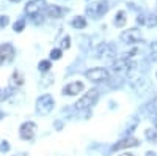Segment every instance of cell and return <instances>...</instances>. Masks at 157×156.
Returning a JSON list of instances; mask_svg holds the SVG:
<instances>
[{"label": "cell", "instance_id": "20", "mask_svg": "<svg viewBox=\"0 0 157 156\" xmlns=\"http://www.w3.org/2000/svg\"><path fill=\"white\" fill-rule=\"evenodd\" d=\"M145 136L148 137V140H157V133L154 131V129H146Z\"/></svg>", "mask_w": 157, "mask_h": 156}, {"label": "cell", "instance_id": "15", "mask_svg": "<svg viewBox=\"0 0 157 156\" xmlns=\"http://www.w3.org/2000/svg\"><path fill=\"white\" fill-rule=\"evenodd\" d=\"M22 84H24L22 74L19 71H14V73H13V76H11V79H10V85L11 87H21Z\"/></svg>", "mask_w": 157, "mask_h": 156}, {"label": "cell", "instance_id": "26", "mask_svg": "<svg viewBox=\"0 0 157 156\" xmlns=\"http://www.w3.org/2000/svg\"><path fill=\"white\" fill-rule=\"evenodd\" d=\"M10 150V145H8V142L3 140L2 144H0V151H8Z\"/></svg>", "mask_w": 157, "mask_h": 156}, {"label": "cell", "instance_id": "18", "mask_svg": "<svg viewBox=\"0 0 157 156\" xmlns=\"http://www.w3.org/2000/svg\"><path fill=\"white\" fill-rule=\"evenodd\" d=\"M50 68H52V65H50L49 60H41V62H39V65H38V70L41 71V73H47Z\"/></svg>", "mask_w": 157, "mask_h": 156}, {"label": "cell", "instance_id": "30", "mask_svg": "<svg viewBox=\"0 0 157 156\" xmlns=\"http://www.w3.org/2000/svg\"><path fill=\"white\" fill-rule=\"evenodd\" d=\"M120 156H134L132 153H123V154H120Z\"/></svg>", "mask_w": 157, "mask_h": 156}, {"label": "cell", "instance_id": "24", "mask_svg": "<svg viewBox=\"0 0 157 156\" xmlns=\"http://www.w3.org/2000/svg\"><path fill=\"white\" fill-rule=\"evenodd\" d=\"M69 43H71V38L69 36H64L63 40H61V49H69V46H71Z\"/></svg>", "mask_w": 157, "mask_h": 156}, {"label": "cell", "instance_id": "4", "mask_svg": "<svg viewBox=\"0 0 157 156\" xmlns=\"http://www.w3.org/2000/svg\"><path fill=\"white\" fill-rule=\"evenodd\" d=\"M55 106V99L52 95L46 93V95H41L38 99H36V112L41 114V115H47L52 112Z\"/></svg>", "mask_w": 157, "mask_h": 156}, {"label": "cell", "instance_id": "16", "mask_svg": "<svg viewBox=\"0 0 157 156\" xmlns=\"http://www.w3.org/2000/svg\"><path fill=\"white\" fill-rule=\"evenodd\" d=\"M127 18H126V13L124 11H118L116 16H115V25L116 27H124Z\"/></svg>", "mask_w": 157, "mask_h": 156}, {"label": "cell", "instance_id": "7", "mask_svg": "<svg viewBox=\"0 0 157 156\" xmlns=\"http://www.w3.org/2000/svg\"><path fill=\"white\" fill-rule=\"evenodd\" d=\"M85 77L91 82H102L109 79V71L105 68H91L85 73Z\"/></svg>", "mask_w": 157, "mask_h": 156}, {"label": "cell", "instance_id": "6", "mask_svg": "<svg viewBox=\"0 0 157 156\" xmlns=\"http://www.w3.org/2000/svg\"><path fill=\"white\" fill-rule=\"evenodd\" d=\"M134 70H137V63L132 62L130 58L121 57V58H118L113 63V71L115 73H127L129 74L130 71H134Z\"/></svg>", "mask_w": 157, "mask_h": 156}, {"label": "cell", "instance_id": "12", "mask_svg": "<svg viewBox=\"0 0 157 156\" xmlns=\"http://www.w3.org/2000/svg\"><path fill=\"white\" fill-rule=\"evenodd\" d=\"M63 95H68V96H75V95H78V93H82L83 92V84L82 82H71V84H68V85H64L63 87Z\"/></svg>", "mask_w": 157, "mask_h": 156}, {"label": "cell", "instance_id": "27", "mask_svg": "<svg viewBox=\"0 0 157 156\" xmlns=\"http://www.w3.org/2000/svg\"><path fill=\"white\" fill-rule=\"evenodd\" d=\"M52 79H54V77H52L50 74H49V76H46L44 79H43V81H44V82H43V85H44V87H47V85L50 84V81H52Z\"/></svg>", "mask_w": 157, "mask_h": 156}, {"label": "cell", "instance_id": "8", "mask_svg": "<svg viewBox=\"0 0 157 156\" xmlns=\"http://www.w3.org/2000/svg\"><path fill=\"white\" fill-rule=\"evenodd\" d=\"M46 10V0H32L25 6V13L30 18H38Z\"/></svg>", "mask_w": 157, "mask_h": 156}, {"label": "cell", "instance_id": "14", "mask_svg": "<svg viewBox=\"0 0 157 156\" xmlns=\"http://www.w3.org/2000/svg\"><path fill=\"white\" fill-rule=\"evenodd\" d=\"M46 11H47V16L52 18V19H58V18H61V14H63V10L58 8L57 5L46 6Z\"/></svg>", "mask_w": 157, "mask_h": 156}, {"label": "cell", "instance_id": "11", "mask_svg": "<svg viewBox=\"0 0 157 156\" xmlns=\"http://www.w3.org/2000/svg\"><path fill=\"white\" fill-rule=\"evenodd\" d=\"M35 134H36V125L33 122H25L19 128V136L24 140H32L35 137Z\"/></svg>", "mask_w": 157, "mask_h": 156}, {"label": "cell", "instance_id": "17", "mask_svg": "<svg viewBox=\"0 0 157 156\" xmlns=\"http://www.w3.org/2000/svg\"><path fill=\"white\" fill-rule=\"evenodd\" d=\"M72 27L74 29H85L86 27V19L82 16H77L72 19Z\"/></svg>", "mask_w": 157, "mask_h": 156}, {"label": "cell", "instance_id": "19", "mask_svg": "<svg viewBox=\"0 0 157 156\" xmlns=\"http://www.w3.org/2000/svg\"><path fill=\"white\" fill-rule=\"evenodd\" d=\"M24 27H25V19H19V21L14 22V25H13V30L19 33V32L24 30Z\"/></svg>", "mask_w": 157, "mask_h": 156}, {"label": "cell", "instance_id": "23", "mask_svg": "<svg viewBox=\"0 0 157 156\" xmlns=\"http://www.w3.org/2000/svg\"><path fill=\"white\" fill-rule=\"evenodd\" d=\"M10 92H11L10 88H6V90H2V88H0V101H5V99L11 95Z\"/></svg>", "mask_w": 157, "mask_h": 156}, {"label": "cell", "instance_id": "10", "mask_svg": "<svg viewBox=\"0 0 157 156\" xmlns=\"http://www.w3.org/2000/svg\"><path fill=\"white\" fill-rule=\"evenodd\" d=\"M13 58H14V47H13V44L5 43L0 46V66L10 63Z\"/></svg>", "mask_w": 157, "mask_h": 156}, {"label": "cell", "instance_id": "33", "mask_svg": "<svg viewBox=\"0 0 157 156\" xmlns=\"http://www.w3.org/2000/svg\"><path fill=\"white\" fill-rule=\"evenodd\" d=\"M11 2H19V0H11Z\"/></svg>", "mask_w": 157, "mask_h": 156}, {"label": "cell", "instance_id": "2", "mask_svg": "<svg viewBox=\"0 0 157 156\" xmlns=\"http://www.w3.org/2000/svg\"><path fill=\"white\" fill-rule=\"evenodd\" d=\"M98 99H99V92H98L96 88H93V90H90V92H86V93L82 95V98L75 102V109L77 110L91 109L98 102Z\"/></svg>", "mask_w": 157, "mask_h": 156}, {"label": "cell", "instance_id": "32", "mask_svg": "<svg viewBox=\"0 0 157 156\" xmlns=\"http://www.w3.org/2000/svg\"><path fill=\"white\" fill-rule=\"evenodd\" d=\"M3 118V112H0V120H2Z\"/></svg>", "mask_w": 157, "mask_h": 156}, {"label": "cell", "instance_id": "13", "mask_svg": "<svg viewBox=\"0 0 157 156\" xmlns=\"http://www.w3.org/2000/svg\"><path fill=\"white\" fill-rule=\"evenodd\" d=\"M138 145V139L135 137H126L123 140H120L118 144L113 145V150H124V148H132Z\"/></svg>", "mask_w": 157, "mask_h": 156}, {"label": "cell", "instance_id": "29", "mask_svg": "<svg viewBox=\"0 0 157 156\" xmlns=\"http://www.w3.org/2000/svg\"><path fill=\"white\" fill-rule=\"evenodd\" d=\"M146 156H157V154H155L154 151H148V153H146Z\"/></svg>", "mask_w": 157, "mask_h": 156}, {"label": "cell", "instance_id": "9", "mask_svg": "<svg viewBox=\"0 0 157 156\" xmlns=\"http://www.w3.org/2000/svg\"><path fill=\"white\" fill-rule=\"evenodd\" d=\"M120 40L124 43V44H129L132 46L138 41H141V32L138 29H129V30H124L120 36Z\"/></svg>", "mask_w": 157, "mask_h": 156}, {"label": "cell", "instance_id": "5", "mask_svg": "<svg viewBox=\"0 0 157 156\" xmlns=\"http://www.w3.org/2000/svg\"><path fill=\"white\" fill-rule=\"evenodd\" d=\"M96 57L104 60H115L116 58V49L110 43H102L96 49Z\"/></svg>", "mask_w": 157, "mask_h": 156}, {"label": "cell", "instance_id": "22", "mask_svg": "<svg viewBox=\"0 0 157 156\" xmlns=\"http://www.w3.org/2000/svg\"><path fill=\"white\" fill-rule=\"evenodd\" d=\"M10 24V19H8V16H2V14H0V29H5L6 27V25Z\"/></svg>", "mask_w": 157, "mask_h": 156}, {"label": "cell", "instance_id": "28", "mask_svg": "<svg viewBox=\"0 0 157 156\" xmlns=\"http://www.w3.org/2000/svg\"><path fill=\"white\" fill-rule=\"evenodd\" d=\"M152 52H154V55H157V41L152 44Z\"/></svg>", "mask_w": 157, "mask_h": 156}, {"label": "cell", "instance_id": "1", "mask_svg": "<svg viewBox=\"0 0 157 156\" xmlns=\"http://www.w3.org/2000/svg\"><path fill=\"white\" fill-rule=\"evenodd\" d=\"M129 82H130V85L134 87V90H135L137 93H146L148 90L151 88L149 81L146 79L145 76H141L137 70L129 73Z\"/></svg>", "mask_w": 157, "mask_h": 156}, {"label": "cell", "instance_id": "31", "mask_svg": "<svg viewBox=\"0 0 157 156\" xmlns=\"http://www.w3.org/2000/svg\"><path fill=\"white\" fill-rule=\"evenodd\" d=\"M154 128H155V133H157V118L154 120Z\"/></svg>", "mask_w": 157, "mask_h": 156}, {"label": "cell", "instance_id": "3", "mask_svg": "<svg viewBox=\"0 0 157 156\" xmlns=\"http://www.w3.org/2000/svg\"><path fill=\"white\" fill-rule=\"evenodd\" d=\"M109 11V3L105 0H98L86 6V16L91 19H99Z\"/></svg>", "mask_w": 157, "mask_h": 156}, {"label": "cell", "instance_id": "21", "mask_svg": "<svg viewBox=\"0 0 157 156\" xmlns=\"http://www.w3.org/2000/svg\"><path fill=\"white\" fill-rule=\"evenodd\" d=\"M50 58H52V60L61 58V49H52V50H50Z\"/></svg>", "mask_w": 157, "mask_h": 156}, {"label": "cell", "instance_id": "25", "mask_svg": "<svg viewBox=\"0 0 157 156\" xmlns=\"http://www.w3.org/2000/svg\"><path fill=\"white\" fill-rule=\"evenodd\" d=\"M149 106H151V107H149V110H151L152 114H155V115H157V98H154V101L149 104Z\"/></svg>", "mask_w": 157, "mask_h": 156}]
</instances>
